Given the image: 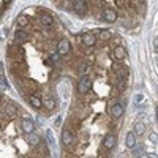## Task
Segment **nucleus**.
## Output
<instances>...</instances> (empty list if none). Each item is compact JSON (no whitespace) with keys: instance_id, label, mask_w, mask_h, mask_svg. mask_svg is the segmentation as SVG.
Listing matches in <instances>:
<instances>
[{"instance_id":"3","label":"nucleus","mask_w":158,"mask_h":158,"mask_svg":"<svg viewBox=\"0 0 158 158\" xmlns=\"http://www.w3.org/2000/svg\"><path fill=\"white\" fill-rule=\"evenodd\" d=\"M73 7H74V10H76V13L84 14L86 10H87V0H74Z\"/></svg>"},{"instance_id":"5","label":"nucleus","mask_w":158,"mask_h":158,"mask_svg":"<svg viewBox=\"0 0 158 158\" xmlns=\"http://www.w3.org/2000/svg\"><path fill=\"white\" fill-rule=\"evenodd\" d=\"M114 146H115V136L114 134H108V136L104 138V141H103V147L109 150V149H112Z\"/></svg>"},{"instance_id":"1","label":"nucleus","mask_w":158,"mask_h":158,"mask_svg":"<svg viewBox=\"0 0 158 158\" xmlns=\"http://www.w3.org/2000/svg\"><path fill=\"white\" fill-rule=\"evenodd\" d=\"M92 87V81H90V78L89 76H84L79 81V84H78V90H79V93H87L89 92V89Z\"/></svg>"},{"instance_id":"14","label":"nucleus","mask_w":158,"mask_h":158,"mask_svg":"<svg viewBox=\"0 0 158 158\" xmlns=\"http://www.w3.org/2000/svg\"><path fill=\"white\" fill-rule=\"evenodd\" d=\"M27 142H29L32 147H33V146H38V144H40V136H36V134L30 133V136H29V139H27Z\"/></svg>"},{"instance_id":"9","label":"nucleus","mask_w":158,"mask_h":158,"mask_svg":"<svg viewBox=\"0 0 158 158\" xmlns=\"http://www.w3.org/2000/svg\"><path fill=\"white\" fill-rule=\"evenodd\" d=\"M125 144H127L128 149H133L134 146H136V134H134V133H128L127 139H125Z\"/></svg>"},{"instance_id":"27","label":"nucleus","mask_w":158,"mask_h":158,"mask_svg":"<svg viewBox=\"0 0 158 158\" xmlns=\"http://www.w3.org/2000/svg\"><path fill=\"white\" fill-rule=\"evenodd\" d=\"M0 74H3V63L0 62Z\"/></svg>"},{"instance_id":"26","label":"nucleus","mask_w":158,"mask_h":158,"mask_svg":"<svg viewBox=\"0 0 158 158\" xmlns=\"http://www.w3.org/2000/svg\"><path fill=\"white\" fill-rule=\"evenodd\" d=\"M153 48H155V51H157V48H158V40H157V38L153 40Z\"/></svg>"},{"instance_id":"6","label":"nucleus","mask_w":158,"mask_h":158,"mask_svg":"<svg viewBox=\"0 0 158 158\" xmlns=\"http://www.w3.org/2000/svg\"><path fill=\"white\" fill-rule=\"evenodd\" d=\"M22 130H24L27 134L33 133V131H35V123L32 122V120L27 119V120H24V122H22Z\"/></svg>"},{"instance_id":"24","label":"nucleus","mask_w":158,"mask_h":158,"mask_svg":"<svg viewBox=\"0 0 158 158\" xmlns=\"http://www.w3.org/2000/svg\"><path fill=\"white\" fill-rule=\"evenodd\" d=\"M5 35H7V30H0V41L5 38Z\"/></svg>"},{"instance_id":"25","label":"nucleus","mask_w":158,"mask_h":158,"mask_svg":"<svg viewBox=\"0 0 158 158\" xmlns=\"http://www.w3.org/2000/svg\"><path fill=\"white\" fill-rule=\"evenodd\" d=\"M150 139H152V141H153V142H155V144H157V134H155V133H153V134H152V136H150Z\"/></svg>"},{"instance_id":"18","label":"nucleus","mask_w":158,"mask_h":158,"mask_svg":"<svg viewBox=\"0 0 158 158\" xmlns=\"http://www.w3.org/2000/svg\"><path fill=\"white\" fill-rule=\"evenodd\" d=\"M14 36H16V38L19 40V41H25V40H27V33H25L24 30H16Z\"/></svg>"},{"instance_id":"21","label":"nucleus","mask_w":158,"mask_h":158,"mask_svg":"<svg viewBox=\"0 0 158 158\" xmlns=\"http://www.w3.org/2000/svg\"><path fill=\"white\" fill-rule=\"evenodd\" d=\"M142 100H144V95L142 93H136V95H134V103H136V104L142 103Z\"/></svg>"},{"instance_id":"22","label":"nucleus","mask_w":158,"mask_h":158,"mask_svg":"<svg viewBox=\"0 0 158 158\" xmlns=\"http://www.w3.org/2000/svg\"><path fill=\"white\" fill-rule=\"evenodd\" d=\"M115 3H117L119 8H125V7H127V0H115Z\"/></svg>"},{"instance_id":"10","label":"nucleus","mask_w":158,"mask_h":158,"mask_svg":"<svg viewBox=\"0 0 158 158\" xmlns=\"http://www.w3.org/2000/svg\"><path fill=\"white\" fill-rule=\"evenodd\" d=\"M73 141V133L70 130H63L62 131V142L63 144H71Z\"/></svg>"},{"instance_id":"15","label":"nucleus","mask_w":158,"mask_h":158,"mask_svg":"<svg viewBox=\"0 0 158 158\" xmlns=\"http://www.w3.org/2000/svg\"><path fill=\"white\" fill-rule=\"evenodd\" d=\"M30 103H32V106H33V108H41V98L40 96H35V95H32L30 96Z\"/></svg>"},{"instance_id":"19","label":"nucleus","mask_w":158,"mask_h":158,"mask_svg":"<svg viewBox=\"0 0 158 158\" xmlns=\"http://www.w3.org/2000/svg\"><path fill=\"white\" fill-rule=\"evenodd\" d=\"M5 112H7L8 115H14L16 108H14V106H11V104H7V106H5Z\"/></svg>"},{"instance_id":"13","label":"nucleus","mask_w":158,"mask_h":158,"mask_svg":"<svg viewBox=\"0 0 158 158\" xmlns=\"http://www.w3.org/2000/svg\"><path fill=\"white\" fill-rule=\"evenodd\" d=\"M125 49L122 48V46H117V48L114 49V57L117 59V60H122V59H125Z\"/></svg>"},{"instance_id":"20","label":"nucleus","mask_w":158,"mask_h":158,"mask_svg":"<svg viewBox=\"0 0 158 158\" xmlns=\"http://www.w3.org/2000/svg\"><path fill=\"white\" fill-rule=\"evenodd\" d=\"M46 108H48V109H54L55 108V100L54 98H48V100H46Z\"/></svg>"},{"instance_id":"8","label":"nucleus","mask_w":158,"mask_h":158,"mask_svg":"<svg viewBox=\"0 0 158 158\" xmlns=\"http://www.w3.org/2000/svg\"><path fill=\"white\" fill-rule=\"evenodd\" d=\"M115 19H117V13H114L112 10H108L103 13V21L106 22H114Z\"/></svg>"},{"instance_id":"23","label":"nucleus","mask_w":158,"mask_h":158,"mask_svg":"<svg viewBox=\"0 0 158 158\" xmlns=\"http://www.w3.org/2000/svg\"><path fill=\"white\" fill-rule=\"evenodd\" d=\"M0 82H2V84L5 86V87H8V82H7V79L3 78V74H0Z\"/></svg>"},{"instance_id":"17","label":"nucleus","mask_w":158,"mask_h":158,"mask_svg":"<svg viewBox=\"0 0 158 158\" xmlns=\"http://www.w3.org/2000/svg\"><path fill=\"white\" fill-rule=\"evenodd\" d=\"M144 130H146L144 123H136L134 125V134H138V136H141V134L144 133Z\"/></svg>"},{"instance_id":"4","label":"nucleus","mask_w":158,"mask_h":158,"mask_svg":"<svg viewBox=\"0 0 158 158\" xmlns=\"http://www.w3.org/2000/svg\"><path fill=\"white\" fill-rule=\"evenodd\" d=\"M122 114H123V106L120 103H115L112 108H111V115H112L114 119H119Z\"/></svg>"},{"instance_id":"28","label":"nucleus","mask_w":158,"mask_h":158,"mask_svg":"<svg viewBox=\"0 0 158 158\" xmlns=\"http://www.w3.org/2000/svg\"><path fill=\"white\" fill-rule=\"evenodd\" d=\"M3 3H5V5H8V3H11V0H3Z\"/></svg>"},{"instance_id":"12","label":"nucleus","mask_w":158,"mask_h":158,"mask_svg":"<svg viewBox=\"0 0 158 158\" xmlns=\"http://www.w3.org/2000/svg\"><path fill=\"white\" fill-rule=\"evenodd\" d=\"M40 22L43 25H52L54 19H52V16H51V14H41L40 16Z\"/></svg>"},{"instance_id":"7","label":"nucleus","mask_w":158,"mask_h":158,"mask_svg":"<svg viewBox=\"0 0 158 158\" xmlns=\"http://www.w3.org/2000/svg\"><path fill=\"white\" fill-rule=\"evenodd\" d=\"M95 35L93 33H86V35H82V43H84L86 46H93L95 44Z\"/></svg>"},{"instance_id":"2","label":"nucleus","mask_w":158,"mask_h":158,"mask_svg":"<svg viewBox=\"0 0 158 158\" xmlns=\"http://www.w3.org/2000/svg\"><path fill=\"white\" fill-rule=\"evenodd\" d=\"M57 51L60 55H67L70 51H71V44H70L68 40H60L59 44H57Z\"/></svg>"},{"instance_id":"11","label":"nucleus","mask_w":158,"mask_h":158,"mask_svg":"<svg viewBox=\"0 0 158 158\" xmlns=\"http://www.w3.org/2000/svg\"><path fill=\"white\" fill-rule=\"evenodd\" d=\"M46 141L52 147V150H55V139H54V133L51 131V130H46Z\"/></svg>"},{"instance_id":"16","label":"nucleus","mask_w":158,"mask_h":158,"mask_svg":"<svg viewBox=\"0 0 158 158\" xmlns=\"http://www.w3.org/2000/svg\"><path fill=\"white\" fill-rule=\"evenodd\" d=\"M16 22H17V25L24 27V25H27L29 19H27V16H25V14H19V16H17V19H16Z\"/></svg>"}]
</instances>
